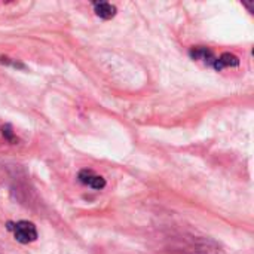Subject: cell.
Here are the masks:
<instances>
[{"instance_id": "5", "label": "cell", "mask_w": 254, "mask_h": 254, "mask_svg": "<svg viewBox=\"0 0 254 254\" xmlns=\"http://www.w3.org/2000/svg\"><path fill=\"white\" fill-rule=\"evenodd\" d=\"M94 10L103 19H110V18H113L116 15V6H113V4H110L107 1L94 3Z\"/></svg>"}, {"instance_id": "3", "label": "cell", "mask_w": 254, "mask_h": 254, "mask_svg": "<svg viewBox=\"0 0 254 254\" xmlns=\"http://www.w3.org/2000/svg\"><path fill=\"white\" fill-rule=\"evenodd\" d=\"M190 57L193 58V60H199V61H204L207 65H214V63H216V55L208 49V48H205V46H196V48H192L190 49Z\"/></svg>"}, {"instance_id": "4", "label": "cell", "mask_w": 254, "mask_h": 254, "mask_svg": "<svg viewBox=\"0 0 254 254\" xmlns=\"http://www.w3.org/2000/svg\"><path fill=\"white\" fill-rule=\"evenodd\" d=\"M240 64V60L234 55V54H229V52H225L222 54L220 57L216 58V63H214V68L216 70H223L225 67H237Z\"/></svg>"}, {"instance_id": "1", "label": "cell", "mask_w": 254, "mask_h": 254, "mask_svg": "<svg viewBox=\"0 0 254 254\" xmlns=\"http://www.w3.org/2000/svg\"><path fill=\"white\" fill-rule=\"evenodd\" d=\"M7 228L13 232L15 240L21 244H28L33 243L37 238V231L36 226L31 222H18V223H7Z\"/></svg>"}, {"instance_id": "2", "label": "cell", "mask_w": 254, "mask_h": 254, "mask_svg": "<svg viewBox=\"0 0 254 254\" xmlns=\"http://www.w3.org/2000/svg\"><path fill=\"white\" fill-rule=\"evenodd\" d=\"M79 182L82 185H85L88 188H92V189H97V190H100V189H103L106 186V180L101 176L91 171V170H82L79 173Z\"/></svg>"}]
</instances>
